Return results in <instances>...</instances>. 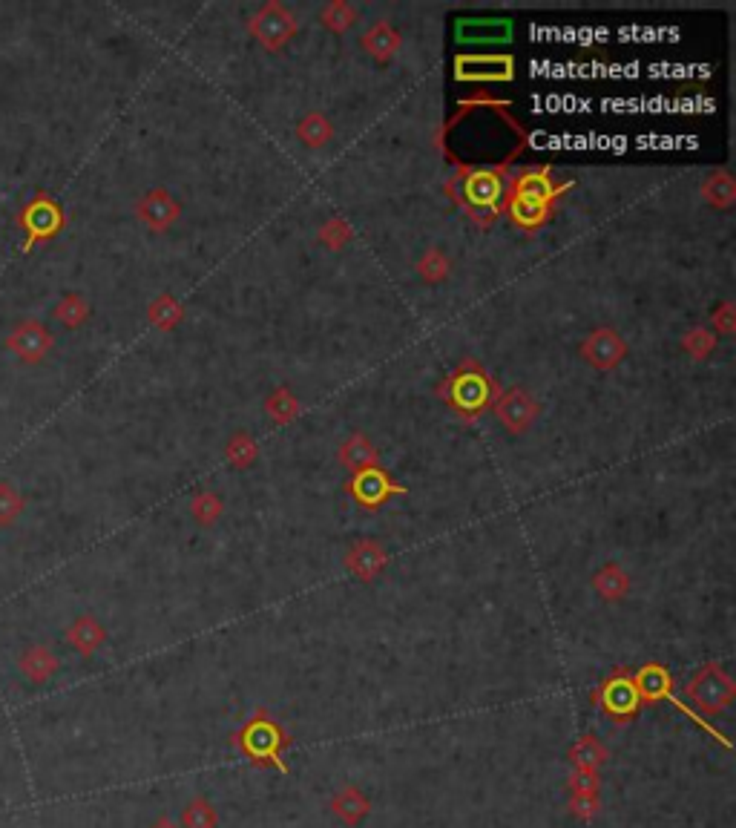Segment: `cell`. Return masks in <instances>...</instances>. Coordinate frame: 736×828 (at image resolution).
I'll list each match as a JSON object with an SVG mask.
<instances>
[{"instance_id":"obj_1","label":"cell","mask_w":736,"mask_h":828,"mask_svg":"<svg viewBox=\"0 0 736 828\" xmlns=\"http://www.w3.org/2000/svg\"><path fill=\"white\" fill-rule=\"evenodd\" d=\"M251 32L268 49H276V46H282L294 35V18H291V12L285 6L268 3V6L259 9V15L251 21Z\"/></svg>"},{"instance_id":"obj_2","label":"cell","mask_w":736,"mask_h":828,"mask_svg":"<svg viewBox=\"0 0 736 828\" xmlns=\"http://www.w3.org/2000/svg\"><path fill=\"white\" fill-rule=\"evenodd\" d=\"M535 414H538V406H535L532 394H527L524 389H512L498 403V420L504 423L509 432H524V429H529V423L535 420Z\"/></svg>"},{"instance_id":"obj_3","label":"cell","mask_w":736,"mask_h":828,"mask_svg":"<svg viewBox=\"0 0 736 828\" xmlns=\"http://www.w3.org/2000/svg\"><path fill=\"white\" fill-rule=\"evenodd\" d=\"M581 351H584V357H587L596 368H613L621 357H624L627 348H624V340H621L616 331L601 328V331L590 334V337L584 340Z\"/></svg>"},{"instance_id":"obj_4","label":"cell","mask_w":736,"mask_h":828,"mask_svg":"<svg viewBox=\"0 0 736 828\" xmlns=\"http://www.w3.org/2000/svg\"><path fill=\"white\" fill-rule=\"evenodd\" d=\"M363 46L377 61H389L391 55L397 52V46H400V35L391 29L389 23H374L363 35Z\"/></svg>"},{"instance_id":"obj_5","label":"cell","mask_w":736,"mask_h":828,"mask_svg":"<svg viewBox=\"0 0 736 828\" xmlns=\"http://www.w3.org/2000/svg\"><path fill=\"white\" fill-rule=\"evenodd\" d=\"M141 213H144V219H147L153 228H167V225L179 216V205H176L164 190H156V193L144 202Z\"/></svg>"},{"instance_id":"obj_6","label":"cell","mask_w":736,"mask_h":828,"mask_svg":"<svg viewBox=\"0 0 736 828\" xmlns=\"http://www.w3.org/2000/svg\"><path fill=\"white\" fill-rule=\"evenodd\" d=\"M297 136L302 138V144H308V147H322V144H328V141H331V136H334V127H331V121H328L325 115L308 113L302 121H299Z\"/></svg>"},{"instance_id":"obj_7","label":"cell","mask_w":736,"mask_h":828,"mask_svg":"<svg viewBox=\"0 0 736 828\" xmlns=\"http://www.w3.org/2000/svg\"><path fill=\"white\" fill-rule=\"evenodd\" d=\"M696 696H699V702H705L708 708H713V705H719V702H725L728 696H731V682L722 676V673H705L699 682H696V690H693Z\"/></svg>"},{"instance_id":"obj_8","label":"cell","mask_w":736,"mask_h":828,"mask_svg":"<svg viewBox=\"0 0 736 828\" xmlns=\"http://www.w3.org/2000/svg\"><path fill=\"white\" fill-rule=\"evenodd\" d=\"M383 561H386V558H383V550L374 547V544H360V547H354L351 555H348L351 570L357 575H363V578L377 573V570L383 567Z\"/></svg>"},{"instance_id":"obj_9","label":"cell","mask_w":736,"mask_h":828,"mask_svg":"<svg viewBox=\"0 0 736 828\" xmlns=\"http://www.w3.org/2000/svg\"><path fill=\"white\" fill-rule=\"evenodd\" d=\"M596 590L607 598V601H616V598H621L627 593V575H624V570L610 564V567H604V570L596 575Z\"/></svg>"},{"instance_id":"obj_10","label":"cell","mask_w":736,"mask_h":828,"mask_svg":"<svg viewBox=\"0 0 736 828\" xmlns=\"http://www.w3.org/2000/svg\"><path fill=\"white\" fill-rule=\"evenodd\" d=\"M343 458L348 466L363 469V466H368V463L374 460V449H371V443H368L366 437H351V440L345 443Z\"/></svg>"},{"instance_id":"obj_11","label":"cell","mask_w":736,"mask_h":828,"mask_svg":"<svg viewBox=\"0 0 736 828\" xmlns=\"http://www.w3.org/2000/svg\"><path fill=\"white\" fill-rule=\"evenodd\" d=\"M320 18L325 21V26H331V29H345V26L354 23L357 9H354V6H345V3H331V6L322 9Z\"/></svg>"},{"instance_id":"obj_12","label":"cell","mask_w":736,"mask_h":828,"mask_svg":"<svg viewBox=\"0 0 736 828\" xmlns=\"http://www.w3.org/2000/svg\"><path fill=\"white\" fill-rule=\"evenodd\" d=\"M337 811L343 814L348 823H357V820H360V817L368 811V805H366V800H360L354 791H345L343 797L337 800Z\"/></svg>"},{"instance_id":"obj_13","label":"cell","mask_w":736,"mask_h":828,"mask_svg":"<svg viewBox=\"0 0 736 828\" xmlns=\"http://www.w3.org/2000/svg\"><path fill=\"white\" fill-rule=\"evenodd\" d=\"M420 274L426 276L429 282H435V279H443V276L449 274V262H446V256H443L440 251L426 253V259L420 262Z\"/></svg>"},{"instance_id":"obj_14","label":"cell","mask_w":736,"mask_h":828,"mask_svg":"<svg viewBox=\"0 0 736 828\" xmlns=\"http://www.w3.org/2000/svg\"><path fill=\"white\" fill-rule=\"evenodd\" d=\"M228 455L236 460V463H251V460L256 458V446H253L251 440H248L245 435H239L230 440Z\"/></svg>"},{"instance_id":"obj_15","label":"cell","mask_w":736,"mask_h":828,"mask_svg":"<svg viewBox=\"0 0 736 828\" xmlns=\"http://www.w3.org/2000/svg\"><path fill=\"white\" fill-rule=\"evenodd\" d=\"M187 826L190 828H213V811L205 803H196L187 811Z\"/></svg>"},{"instance_id":"obj_16","label":"cell","mask_w":736,"mask_h":828,"mask_svg":"<svg viewBox=\"0 0 736 828\" xmlns=\"http://www.w3.org/2000/svg\"><path fill=\"white\" fill-rule=\"evenodd\" d=\"M271 409H274V412H285L282 414V420H288L291 412L297 409V403L291 400V394H288V391H279L274 400H271Z\"/></svg>"}]
</instances>
